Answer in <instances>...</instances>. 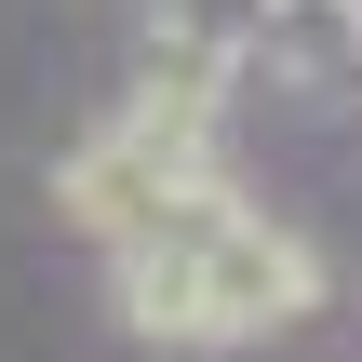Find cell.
<instances>
[{
	"label": "cell",
	"mask_w": 362,
	"mask_h": 362,
	"mask_svg": "<svg viewBox=\"0 0 362 362\" xmlns=\"http://www.w3.org/2000/svg\"><path fill=\"white\" fill-rule=\"evenodd\" d=\"M215 121H228V107H202V94H148V81H134V94H121L67 161H54V215H67L94 255H107V242H134L175 188H202V175H215Z\"/></svg>",
	"instance_id": "7a4b0ae2"
},
{
	"label": "cell",
	"mask_w": 362,
	"mask_h": 362,
	"mask_svg": "<svg viewBox=\"0 0 362 362\" xmlns=\"http://www.w3.org/2000/svg\"><path fill=\"white\" fill-rule=\"evenodd\" d=\"M282 13H296V0H148L134 81H148V94H202V107H228L242 54H269V40H282Z\"/></svg>",
	"instance_id": "3957f363"
},
{
	"label": "cell",
	"mask_w": 362,
	"mask_h": 362,
	"mask_svg": "<svg viewBox=\"0 0 362 362\" xmlns=\"http://www.w3.org/2000/svg\"><path fill=\"white\" fill-rule=\"evenodd\" d=\"M107 309H121V336H161V349H255L322 309V255H309V228L242 202L215 161L134 242H107Z\"/></svg>",
	"instance_id": "6da1fadb"
}]
</instances>
